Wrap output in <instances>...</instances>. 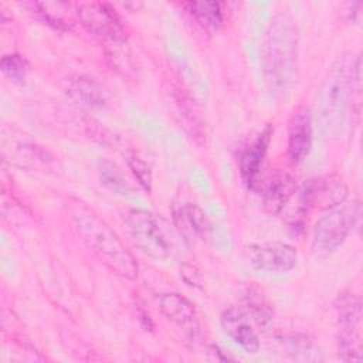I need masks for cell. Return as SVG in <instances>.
<instances>
[{
  "instance_id": "obj_1",
  "label": "cell",
  "mask_w": 363,
  "mask_h": 363,
  "mask_svg": "<svg viewBox=\"0 0 363 363\" xmlns=\"http://www.w3.org/2000/svg\"><path fill=\"white\" fill-rule=\"evenodd\" d=\"M69 217L81 240L118 277L138 278V262L118 234L85 203L71 197L67 203Z\"/></svg>"
},
{
  "instance_id": "obj_2",
  "label": "cell",
  "mask_w": 363,
  "mask_h": 363,
  "mask_svg": "<svg viewBox=\"0 0 363 363\" xmlns=\"http://www.w3.org/2000/svg\"><path fill=\"white\" fill-rule=\"evenodd\" d=\"M296 65V31L286 16L275 17L265 41V71L271 85L285 88L294 77Z\"/></svg>"
},
{
  "instance_id": "obj_3",
  "label": "cell",
  "mask_w": 363,
  "mask_h": 363,
  "mask_svg": "<svg viewBox=\"0 0 363 363\" xmlns=\"http://www.w3.org/2000/svg\"><path fill=\"white\" fill-rule=\"evenodd\" d=\"M123 223L130 241L143 254L153 259H167L174 252L173 234L166 228V223L146 210H129L123 216Z\"/></svg>"
},
{
  "instance_id": "obj_4",
  "label": "cell",
  "mask_w": 363,
  "mask_h": 363,
  "mask_svg": "<svg viewBox=\"0 0 363 363\" xmlns=\"http://www.w3.org/2000/svg\"><path fill=\"white\" fill-rule=\"evenodd\" d=\"M360 214V204L357 201L342 203L328 211L322 218L318 220L313 228L312 248L318 255H328L333 252L350 230L353 228Z\"/></svg>"
},
{
  "instance_id": "obj_5",
  "label": "cell",
  "mask_w": 363,
  "mask_h": 363,
  "mask_svg": "<svg viewBox=\"0 0 363 363\" xmlns=\"http://www.w3.org/2000/svg\"><path fill=\"white\" fill-rule=\"evenodd\" d=\"M82 26L96 37L112 43L125 41V30L115 10L106 3H85L77 10Z\"/></svg>"
},
{
  "instance_id": "obj_6",
  "label": "cell",
  "mask_w": 363,
  "mask_h": 363,
  "mask_svg": "<svg viewBox=\"0 0 363 363\" xmlns=\"http://www.w3.org/2000/svg\"><path fill=\"white\" fill-rule=\"evenodd\" d=\"M247 257L254 269L271 274L289 272L298 262L296 250L285 242L250 245L247 248Z\"/></svg>"
},
{
  "instance_id": "obj_7",
  "label": "cell",
  "mask_w": 363,
  "mask_h": 363,
  "mask_svg": "<svg viewBox=\"0 0 363 363\" xmlns=\"http://www.w3.org/2000/svg\"><path fill=\"white\" fill-rule=\"evenodd\" d=\"M347 197L345 182L335 174L309 180L301 191L299 204L308 211L309 208L330 210L342 204Z\"/></svg>"
},
{
  "instance_id": "obj_8",
  "label": "cell",
  "mask_w": 363,
  "mask_h": 363,
  "mask_svg": "<svg viewBox=\"0 0 363 363\" xmlns=\"http://www.w3.org/2000/svg\"><path fill=\"white\" fill-rule=\"evenodd\" d=\"M312 146V116L308 106H299L289 119L288 156L294 164L301 163Z\"/></svg>"
},
{
  "instance_id": "obj_9",
  "label": "cell",
  "mask_w": 363,
  "mask_h": 363,
  "mask_svg": "<svg viewBox=\"0 0 363 363\" xmlns=\"http://www.w3.org/2000/svg\"><path fill=\"white\" fill-rule=\"evenodd\" d=\"M162 313L174 325H177L190 337L199 335V319L193 303L180 294H162L157 299Z\"/></svg>"
},
{
  "instance_id": "obj_10",
  "label": "cell",
  "mask_w": 363,
  "mask_h": 363,
  "mask_svg": "<svg viewBox=\"0 0 363 363\" xmlns=\"http://www.w3.org/2000/svg\"><path fill=\"white\" fill-rule=\"evenodd\" d=\"M221 328L224 332L244 350L255 353L259 349V340L250 323V318L241 308L230 306L227 308L220 318Z\"/></svg>"
},
{
  "instance_id": "obj_11",
  "label": "cell",
  "mask_w": 363,
  "mask_h": 363,
  "mask_svg": "<svg viewBox=\"0 0 363 363\" xmlns=\"http://www.w3.org/2000/svg\"><path fill=\"white\" fill-rule=\"evenodd\" d=\"M272 135V128L267 125L254 139L248 143L240 156V173L244 183L248 187H254L261 170V164L267 155L269 140Z\"/></svg>"
},
{
  "instance_id": "obj_12",
  "label": "cell",
  "mask_w": 363,
  "mask_h": 363,
  "mask_svg": "<svg viewBox=\"0 0 363 363\" xmlns=\"http://www.w3.org/2000/svg\"><path fill=\"white\" fill-rule=\"evenodd\" d=\"M296 190L294 176L286 170L275 172L265 184L262 193V203L267 211L278 214L292 199Z\"/></svg>"
},
{
  "instance_id": "obj_13",
  "label": "cell",
  "mask_w": 363,
  "mask_h": 363,
  "mask_svg": "<svg viewBox=\"0 0 363 363\" xmlns=\"http://www.w3.org/2000/svg\"><path fill=\"white\" fill-rule=\"evenodd\" d=\"M174 224L184 238H200L204 237L208 230V221L204 211L193 204L183 203L173 211Z\"/></svg>"
},
{
  "instance_id": "obj_14",
  "label": "cell",
  "mask_w": 363,
  "mask_h": 363,
  "mask_svg": "<svg viewBox=\"0 0 363 363\" xmlns=\"http://www.w3.org/2000/svg\"><path fill=\"white\" fill-rule=\"evenodd\" d=\"M11 160L21 167H31L43 172L52 170L55 167V160L48 152L26 140L13 143Z\"/></svg>"
},
{
  "instance_id": "obj_15",
  "label": "cell",
  "mask_w": 363,
  "mask_h": 363,
  "mask_svg": "<svg viewBox=\"0 0 363 363\" xmlns=\"http://www.w3.org/2000/svg\"><path fill=\"white\" fill-rule=\"evenodd\" d=\"M335 309L342 330H359L362 319V302L354 294H340L335 301Z\"/></svg>"
},
{
  "instance_id": "obj_16",
  "label": "cell",
  "mask_w": 363,
  "mask_h": 363,
  "mask_svg": "<svg viewBox=\"0 0 363 363\" xmlns=\"http://www.w3.org/2000/svg\"><path fill=\"white\" fill-rule=\"evenodd\" d=\"M68 91L77 101L89 106H101L105 101L102 89L89 78H71L68 81Z\"/></svg>"
},
{
  "instance_id": "obj_17",
  "label": "cell",
  "mask_w": 363,
  "mask_h": 363,
  "mask_svg": "<svg viewBox=\"0 0 363 363\" xmlns=\"http://www.w3.org/2000/svg\"><path fill=\"white\" fill-rule=\"evenodd\" d=\"M99 173V180L101 183L111 190L115 194H129L132 191V186L129 182L125 179L123 173L119 170V167L109 162V160H102L98 167Z\"/></svg>"
},
{
  "instance_id": "obj_18",
  "label": "cell",
  "mask_w": 363,
  "mask_h": 363,
  "mask_svg": "<svg viewBox=\"0 0 363 363\" xmlns=\"http://www.w3.org/2000/svg\"><path fill=\"white\" fill-rule=\"evenodd\" d=\"M190 14L207 28H218L223 23V14L217 1H190L186 4Z\"/></svg>"
},
{
  "instance_id": "obj_19",
  "label": "cell",
  "mask_w": 363,
  "mask_h": 363,
  "mask_svg": "<svg viewBox=\"0 0 363 363\" xmlns=\"http://www.w3.org/2000/svg\"><path fill=\"white\" fill-rule=\"evenodd\" d=\"M245 306L252 319L259 325L265 326L272 319V308L267 302L265 296L257 289H248L245 294Z\"/></svg>"
},
{
  "instance_id": "obj_20",
  "label": "cell",
  "mask_w": 363,
  "mask_h": 363,
  "mask_svg": "<svg viewBox=\"0 0 363 363\" xmlns=\"http://www.w3.org/2000/svg\"><path fill=\"white\" fill-rule=\"evenodd\" d=\"M33 9H35V13L41 16V18L60 30H68L71 27V23H67L62 11H67L68 4L65 3H33Z\"/></svg>"
},
{
  "instance_id": "obj_21",
  "label": "cell",
  "mask_w": 363,
  "mask_h": 363,
  "mask_svg": "<svg viewBox=\"0 0 363 363\" xmlns=\"http://www.w3.org/2000/svg\"><path fill=\"white\" fill-rule=\"evenodd\" d=\"M340 357L346 362L362 360V340L359 330H342L339 336Z\"/></svg>"
},
{
  "instance_id": "obj_22",
  "label": "cell",
  "mask_w": 363,
  "mask_h": 363,
  "mask_svg": "<svg viewBox=\"0 0 363 363\" xmlns=\"http://www.w3.org/2000/svg\"><path fill=\"white\" fill-rule=\"evenodd\" d=\"M0 68L6 77L13 81H23L30 71L28 61L18 54H7L1 58Z\"/></svg>"
},
{
  "instance_id": "obj_23",
  "label": "cell",
  "mask_w": 363,
  "mask_h": 363,
  "mask_svg": "<svg viewBox=\"0 0 363 363\" xmlns=\"http://www.w3.org/2000/svg\"><path fill=\"white\" fill-rule=\"evenodd\" d=\"M128 163H129V167L132 169L133 174L139 180V184L145 190L150 191V189H152V173H150V167L147 166V163L136 155H129L128 156Z\"/></svg>"
}]
</instances>
